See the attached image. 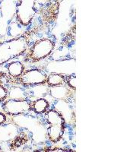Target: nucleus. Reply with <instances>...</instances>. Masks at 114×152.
Here are the masks:
<instances>
[{
  "label": "nucleus",
  "instance_id": "7",
  "mask_svg": "<svg viewBox=\"0 0 114 152\" xmlns=\"http://www.w3.org/2000/svg\"><path fill=\"white\" fill-rule=\"evenodd\" d=\"M45 119L49 125H64V118L56 110H51L46 113Z\"/></svg>",
  "mask_w": 114,
  "mask_h": 152
},
{
  "label": "nucleus",
  "instance_id": "11",
  "mask_svg": "<svg viewBox=\"0 0 114 152\" xmlns=\"http://www.w3.org/2000/svg\"><path fill=\"white\" fill-rule=\"evenodd\" d=\"M65 81H66V84H67L69 88L75 91L77 81H76V77L75 75H70L67 76L66 78H65Z\"/></svg>",
  "mask_w": 114,
  "mask_h": 152
},
{
  "label": "nucleus",
  "instance_id": "3",
  "mask_svg": "<svg viewBox=\"0 0 114 152\" xmlns=\"http://www.w3.org/2000/svg\"><path fill=\"white\" fill-rule=\"evenodd\" d=\"M47 75L40 69H34L24 71L20 77L18 81L23 85H41L47 83Z\"/></svg>",
  "mask_w": 114,
  "mask_h": 152
},
{
  "label": "nucleus",
  "instance_id": "2",
  "mask_svg": "<svg viewBox=\"0 0 114 152\" xmlns=\"http://www.w3.org/2000/svg\"><path fill=\"white\" fill-rule=\"evenodd\" d=\"M37 13L36 2L19 1L16 6V17L23 26H28Z\"/></svg>",
  "mask_w": 114,
  "mask_h": 152
},
{
  "label": "nucleus",
  "instance_id": "6",
  "mask_svg": "<svg viewBox=\"0 0 114 152\" xmlns=\"http://www.w3.org/2000/svg\"><path fill=\"white\" fill-rule=\"evenodd\" d=\"M64 134V125H49L47 135L52 142H58Z\"/></svg>",
  "mask_w": 114,
  "mask_h": 152
},
{
  "label": "nucleus",
  "instance_id": "10",
  "mask_svg": "<svg viewBox=\"0 0 114 152\" xmlns=\"http://www.w3.org/2000/svg\"><path fill=\"white\" fill-rule=\"evenodd\" d=\"M50 107V104L46 99L40 98L38 100H35L32 104L34 110L37 113H43L47 112V109Z\"/></svg>",
  "mask_w": 114,
  "mask_h": 152
},
{
  "label": "nucleus",
  "instance_id": "8",
  "mask_svg": "<svg viewBox=\"0 0 114 152\" xmlns=\"http://www.w3.org/2000/svg\"><path fill=\"white\" fill-rule=\"evenodd\" d=\"M9 75L13 78H19L24 72V67L20 62H15L11 63L8 67Z\"/></svg>",
  "mask_w": 114,
  "mask_h": 152
},
{
  "label": "nucleus",
  "instance_id": "1",
  "mask_svg": "<svg viewBox=\"0 0 114 152\" xmlns=\"http://www.w3.org/2000/svg\"><path fill=\"white\" fill-rule=\"evenodd\" d=\"M55 43L49 38L38 40L31 47L26 56V60L30 62H38L48 56L54 48Z\"/></svg>",
  "mask_w": 114,
  "mask_h": 152
},
{
  "label": "nucleus",
  "instance_id": "12",
  "mask_svg": "<svg viewBox=\"0 0 114 152\" xmlns=\"http://www.w3.org/2000/svg\"><path fill=\"white\" fill-rule=\"evenodd\" d=\"M6 121V116L4 113L0 112V125H2Z\"/></svg>",
  "mask_w": 114,
  "mask_h": 152
},
{
  "label": "nucleus",
  "instance_id": "9",
  "mask_svg": "<svg viewBox=\"0 0 114 152\" xmlns=\"http://www.w3.org/2000/svg\"><path fill=\"white\" fill-rule=\"evenodd\" d=\"M47 83L50 87L63 85L66 84L65 76L60 74H51L47 76Z\"/></svg>",
  "mask_w": 114,
  "mask_h": 152
},
{
  "label": "nucleus",
  "instance_id": "5",
  "mask_svg": "<svg viewBox=\"0 0 114 152\" xmlns=\"http://www.w3.org/2000/svg\"><path fill=\"white\" fill-rule=\"evenodd\" d=\"M50 94L53 98L57 100H66L71 97L73 94V89L69 88V87H66L63 85L59 86L50 87Z\"/></svg>",
  "mask_w": 114,
  "mask_h": 152
},
{
  "label": "nucleus",
  "instance_id": "4",
  "mask_svg": "<svg viewBox=\"0 0 114 152\" xmlns=\"http://www.w3.org/2000/svg\"><path fill=\"white\" fill-rule=\"evenodd\" d=\"M31 108V104L28 100L13 99L5 101L3 109L9 115H18L28 112Z\"/></svg>",
  "mask_w": 114,
  "mask_h": 152
}]
</instances>
